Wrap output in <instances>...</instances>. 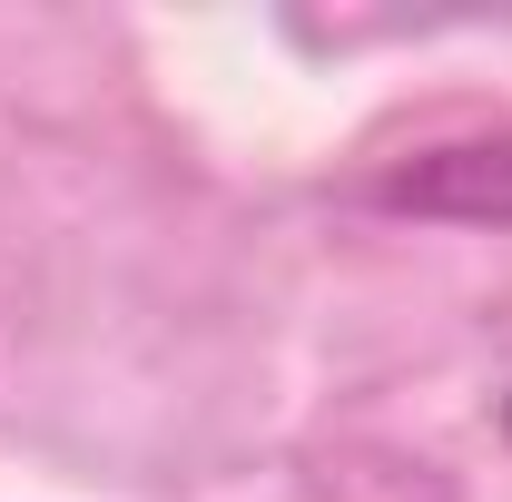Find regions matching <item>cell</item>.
Masks as SVG:
<instances>
[{
    "label": "cell",
    "instance_id": "6da1fadb",
    "mask_svg": "<svg viewBox=\"0 0 512 502\" xmlns=\"http://www.w3.org/2000/svg\"><path fill=\"white\" fill-rule=\"evenodd\" d=\"M375 197L384 207H414V217H453V227H512V128L424 148V158L394 168Z\"/></svg>",
    "mask_w": 512,
    "mask_h": 502
},
{
    "label": "cell",
    "instance_id": "7a4b0ae2",
    "mask_svg": "<svg viewBox=\"0 0 512 502\" xmlns=\"http://www.w3.org/2000/svg\"><path fill=\"white\" fill-rule=\"evenodd\" d=\"M503 434H512V404H503Z\"/></svg>",
    "mask_w": 512,
    "mask_h": 502
}]
</instances>
